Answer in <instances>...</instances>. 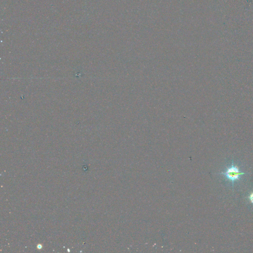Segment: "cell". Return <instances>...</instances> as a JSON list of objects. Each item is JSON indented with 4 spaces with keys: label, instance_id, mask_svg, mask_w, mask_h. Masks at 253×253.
<instances>
[{
    "label": "cell",
    "instance_id": "obj_1",
    "mask_svg": "<svg viewBox=\"0 0 253 253\" xmlns=\"http://www.w3.org/2000/svg\"><path fill=\"white\" fill-rule=\"evenodd\" d=\"M219 174L224 175L227 179L231 181L232 183V187L233 188L234 182L235 180L239 179L240 175H244L245 174L243 172H240L238 167L234 165L233 161H232L231 167L230 168H228L226 170V172L220 173Z\"/></svg>",
    "mask_w": 253,
    "mask_h": 253
},
{
    "label": "cell",
    "instance_id": "obj_2",
    "mask_svg": "<svg viewBox=\"0 0 253 253\" xmlns=\"http://www.w3.org/2000/svg\"><path fill=\"white\" fill-rule=\"evenodd\" d=\"M249 200H250L251 202L252 203H253V193H252L250 195V196H249Z\"/></svg>",
    "mask_w": 253,
    "mask_h": 253
}]
</instances>
